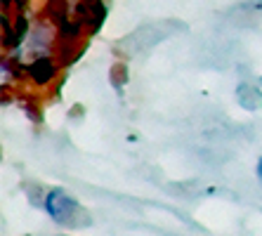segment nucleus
I'll list each match as a JSON object with an SVG mask.
<instances>
[{
    "instance_id": "1",
    "label": "nucleus",
    "mask_w": 262,
    "mask_h": 236,
    "mask_svg": "<svg viewBox=\"0 0 262 236\" xmlns=\"http://www.w3.org/2000/svg\"><path fill=\"white\" fill-rule=\"evenodd\" d=\"M45 212L59 224H76L80 218V206L64 189H50L45 196Z\"/></svg>"
},
{
    "instance_id": "2",
    "label": "nucleus",
    "mask_w": 262,
    "mask_h": 236,
    "mask_svg": "<svg viewBox=\"0 0 262 236\" xmlns=\"http://www.w3.org/2000/svg\"><path fill=\"white\" fill-rule=\"evenodd\" d=\"M29 73L36 83H45V80H50L55 76V69H52V64L48 61V57H38V59L31 64Z\"/></svg>"
},
{
    "instance_id": "3",
    "label": "nucleus",
    "mask_w": 262,
    "mask_h": 236,
    "mask_svg": "<svg viewBox=\"0 0 262 236\" xmlns=\"http://www.w3.org/2000/svg\"><path fill=\"white\" fill-rule=\"evenodd\" d=\"M257 180H260V184H262V158H260V163H257Z\"/></svg>"
},
{
    "instance_id": "4",
    "label": "nucleus",
    "mask_w": 262,
    "mask_h": 236,
    "mask_svg": "<svg viewBox=\"0 0 262 236\" xmlns=\"http://www.w3.org/2000/svg\"><path fill=\"white\" fill-rule=\"evenodd\" d=\"M61 236H67V234H61Z\"/></svg>"
}]
</instances>
